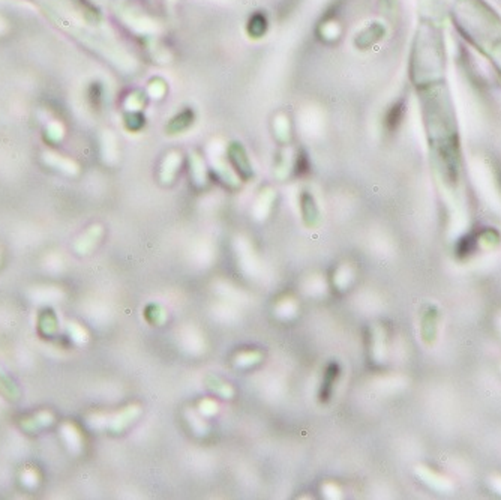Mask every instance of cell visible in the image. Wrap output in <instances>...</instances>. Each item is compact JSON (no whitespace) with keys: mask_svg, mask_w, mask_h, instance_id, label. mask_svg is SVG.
<instances>
[{"mask_svg":"<svg viewBox=\"0 0 501 500\" xmlns=\"http://www.w3.org/2000/svg\"><path fill=\"white\" fill-rule=\"evenodd\" d=\"M207 385H209V388H210L215 394L221 395L222 398H231V396L234 395V389H233L228 383L221 382V380L216 378V377H209V378H207Z\"/></svg>","mask_w":501,"mask_h":500,"instance_id":"6da1fadb","label":"cell"},{"mask_svg":"<svg viewBox=\"0 0 501 500\" xmlns=\"http://www.w3.org/2000/svg\"><path fill=\"white\" fill-rule=\"evenodd\" d=\"M261 357H263V354L260 353V352H257V350L240 352L236 356V365H239V367H249V365H254V364L261 361Z\"/></svg>","mask_w":501,"mask_h":500,"instance_id":"7a4b0ae2","label":"cell"},{"mask_svg":"<svg viewBox=\"0 0 501 500\" xmlns=\"http://www.w3.org/2000/svg\"><path fill=\"white\" fill-rule=\"evenodd\" d=\"M146 317L149 318V322L153 325H162L167 320V312L162 307L159 305H150L146 310Z\"/></svg>","mask_w":501,"mask_h":500,"instance_id":"3957f363","label":"cell"},{"mask_svg":"<svg viewBox=\"0 0 501 500\" xmlns=\"http://www.w3.org/2000/svg\"><path fill=\"white\" fill-rule=\"evenodd\" d=\"M296 310H297V305L293 302V301H281L278 305H276V314L278 315H282V317H290V315H294L296 314Z\"/></svg>","mask_w":501,"mask_h":500,"instance_id":"277c9868","label":"cell"},{"mask_svg":"<svg viewBox=\"0 0 501 500\" xmlns=\"http://www.w3.org/2000/svg\"><path fill=\"white\" fill-rule=\"evenodd\" d=\"M200 412H201L204 416H212L218 412V404L213 401L212 398H204L201 403H200Z\"/></svg>","mask_w":501,"mask_h":500,"instance_id":"5b68a950","label":"cell"},{"mask_svg":"<svg viewBox=\"0 0 501 500\" xmlns=\"http://www.w3.org/2000/svg\"><path fill=\"white\" fill-rule=\"evenodd\" d=\"M323 493H324V496H326L327 499H338V497L342 496V494H341L339 487H338L336 484H333V482L324 484V485H323Z\"/></svg>","mask_w":501,"mask_h":500,"instance_id":"8992f818","label":"cell"}]
</instances>
